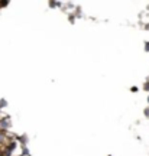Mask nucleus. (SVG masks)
Instances as JSON below:
<instances>
[{
  "label": "nucleus",
  "instance_id": "1",
  "mask_svg": "<svg viewBox=\"0 0 149 156\" xmlns=\"http://www.w3.org/2000/svg\"><path fill=\"white\" fill-rule=\"evenodd\" d=\"M146 51H149V42L146 44Z\"/></svg>",
  "mask_w": 149,
  "mask_h": 156
}]
</instances>
